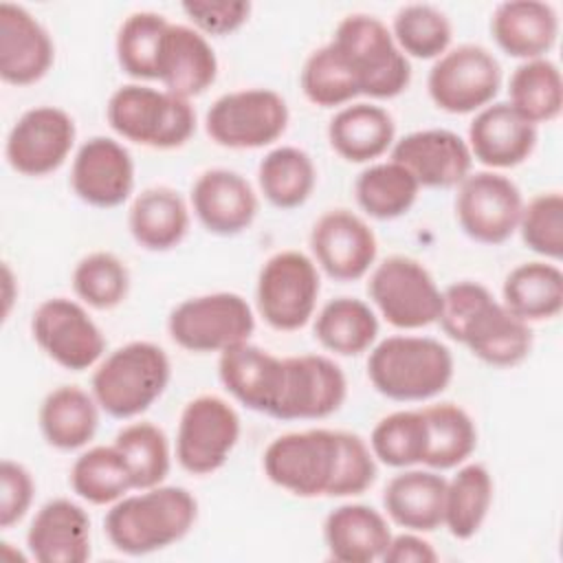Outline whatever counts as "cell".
Masks as SVG:
<instances>
[{"label":"cell","mask_w":563,"mask_h":563,"mask_svg":"<svg viewBox=\"0 0 563 563\" xmlns=\"http://www.w3.org/2000/svg\"><path fill=\"white\" fill-rule=\"evenodd\" d=\"M198 519V501L183 486L158 484L128 493L110 506L103 530L114 550L143 556L185 539Z\"/></svg>","instance_id":"1"},{"label":"cell","mask_w":563,"mask_h":563,"mask_svg":"<svg viewBox=\"0 0 563 563\" xmlns=\"http://www.w3.org/2000/svg\"><path fill=\"white\" fill-rule=\"evenodd\" d=\"M451 350L420 334H391L372 345L367 378L374 389L396 402H422L442 394L453 380Z\"/></svg>","instance_id":"2"},{"label":"cell","mask_w":563,"mask_h":563,"mask_svg":"<svg viewBox=\"0 0 563 563\" xmlns=\"http://www.w3.org/2000/svg\"><path fill=\"white\" fill-rule=\"evenodd\" d=\"M172 363L152 341H130L103 356L92 372L90 391L101 411L130 420L145 413L167 389Z\"/></svg>","instance_id":"3"},{"label":"cell","mask_w":563,"mask_h":563,"mask_svg":"<svg viewBox=\"0 0 563 563\" xmlns=\"http://www.w3.org/2000/svg\"><path fill=\"white\" fill-rule=\"evenodd\" d=\"M106 119L121 139L154 150L180 147L196 132L189 99L145 84L119 86L108 99Z\"/></svg>","instance_id":"4"},{"label":"cell","mask_w":563,"mask_h":563,"mask_svg":"<svg viewBox=\"0 0 563 563\" xmlns=\"http://www.w3.org/2000/svg\"><path fill=\"white\" fill-rule=\"evenodd\" d=\"M352 68L361 95L394 99L411 84L409 57L398 48L383 20L367 13L345 15L330 40Z\"/></svg>","instance_id":"5"},{"label":"cell","mask_w":563,"mask_h":563,"mask_svg":"<svg viewBox=\"0 0 563 563\" xmlns=\"http://www.w3.org/2000/svg\"><path fill=\"white\" fill-rule=\"evenodd\" d=\"M253 330V308L242 295L227 290L183 299L167 317L172 341L196 354H222L229 347L246 343Z\"/></svg>","instance_id":"6"},{"label":"cell","mask_w":563,"mask_h":563,"mask_svg":"<svg viewBox=\"0 0 563 563\" xmlns=\"http://www.w3.org/2000/svg\"><path fill=\"white\" fill-rule=\"evenodd\" d=\"M339 457V433L306 429L277 435L262 455L264 475L295 497H328Z\"/></svg>","instance_id":"7"},{"label":"cell","mask_w":563,"mask_h":563,"mask_svg":"<svg viewBox=\"0 0 563 563\" xmlns=\"http://www.w3.org/2000/svg\"><path fill=\"white\" fill-rule=\"evenodd\" d=\"M319 290L321 277L314 260L301 251H279L257 273V312L275 330H299L312 319Z\"/></svg>","instance_id":"8"},{"label":"cell","mask_w":563,"mask_h":563,"mask_svg":"<svg viewBox=\"0 0 563 563\" xmlns=\"http://www.w3.org/2000/svg\"><path fill=\"white\" fill-rule=\"evenodd\" d=\"M367 295L380 317L398 330H420L440 319L442 290L413 257L391 255L376 264Z\"/></svg>","instance_id":"9"},{"label":"cell","mask_w":563,"mask_h":563,"mask_svg":"<svg viewBox=\"0 0 563 563\" xmlns=\"http://www.w3.org/2000/svg\"><path fill=\"white\" fill-rule=\"evenodd\" d=\"M286 99L271 88H242L218 97L205 117V130L216 145L257 150L275 143L288 128Z\"/></svg>","instance_id":"10"},{"label":"cell","mask_w":563,"mask_h":563,"mask_svg":"<svg viewBox=\"0 0 563 563\" xmlns=\"http://www.w3.org/2000/svg\"><path fill=\"white\" fill-rule=\"evenodd\" d=\"M501 88L497 57L479 44H460L440 55L427 77V90L435 108L449 114L479 112Z\"/></svg>","instance_id":"11"},{"label":"cell","mask_w":563,"mask_h":563,"mask_svg":"<svg viewBox=\"0 0 563 563\" xmlns=\"http://www.w3.org/2000/svg\"><path fill=\"white\" fill-rule=\"evenodd\" d=\"M240 440V416L220 396L191 398L176 429V460L191 475L220 471Z\"/></svg>","instance_id":"12"},{"label":"cell","mask_w":563,"mask_h":563,"mask_svg":"<svg viewBox=\"0 0 563 563\" xmlns=\"http://www.w3.org/2000/svg\"><path fill=\"white\" fill-rule=\"evenodd\" d=\"M31 334L53 363L70 372L95 367L106 352L101 328L81 301L68 297L42 301L31 317Z\"/></svg>","instance_id":"13"},{"label":"cell","mask_w":563,"mask_h":563,"mask_svg":"<svg viewBox=\"0 0 563 563\" xmlns=\"http://www.w3.org/2000/svg\"><path fill=\"white\" fill-rule=\"evenodd\" d=\"M523 198L519 187L499 172H471L455 196L460 229L479 244L506 242L519 224Z\"/></svg>","instance_id":"14"},{"label":"cell","mask_w":563,"mask_h":563,"mask_svg":"<svg viewBox=\"0 0 563 563\" xmlns=\"http://www.w3.org/2000/svg\"><path fill=\"white\" fill-rule=\"evenodd\" d=\"M75 136V121L66 110L57 106H35L9 130L4 156L11 169L22 176H48L66 163Z\"/></svg>","instance_id":"15"},{"label":"cell","mask_w":563,"mask_h":563,"mask_svg":"<svg viewBox=\"0 0 563 563\" xmlns=\"http://www.w3.org/2000/svg\"><path fill=\"white\" fill-rule=\"evenodd\" d=\"M347 396L343 369L323 354L284 358V383L273 418L321 420L341 409Z\"/></svg>","instance_id":"16"},{"label":"cell","mask_w":563,"mask_h":563,"mask_svg":"<svg viewBox=\"0 0 563 563\" xmlns=\"http://www.w3.org/2000/svg\"><path fill=\"white\" fill-rule=\"evenodd\" d=\"M314 264L334 282H356L369 273L378 255L372 227L350 209H330L310 231Z\"/></svg>","instance_id":"17"},{"label":"cell","mask_w":563,"mask_h":563,"mask_svg":"<svg viewBox=\"0 0 563 563\" xmlns=\"http://www.w3.org/2000/svg\"><path fill=\"white\" fill-rule=\"evenodd\" d=\"M75 196L97 209H114L134 191V161L123 143L90 136L79 145L70 167Z\"/></svg>","instance_id":"18"},{"label":"cell","mask_w":563,"mask_h":563,"mask_svg":"<svg viewBox=\"0 0 563 563\" xmlns=\"http://www.w3.org/2000/svg\"><path fill=\"white\" fill-rule=\"evenodd\" d=\"M391 161L400 163L420 187H457L473 167L468 143L453 130H416L391 145Z\"/></svg>","instance_id":"19"},{"label":"cell","mask_w":563,"mask_h":563,"mask_svg":"<svg viewBox=\"0 0 563 563\" xmlns=\"http://www.w3.org/2000/svg\"><path fill=\"white\" fill-rule=\"evenodd\" d=\"M453 341L488 365L515 367L532 350V330L488 292L460 325Z\"/></svg>","instance_id":"20"},{"label":"cell","mask_w":563,"mask_h":563,"mask_svg":"<svg viewBox=\"0 0 563 563\" xmlns=\"http://www.w3.org/2000/svg\"><path fill=\"white\" fill-rule=\"evenodd\" d=\"M189 202L205 231L220 238L246 231L260 209L253 185L242 174L227 167L202 172L191 185Z\"/></svg>","instance_id":"21"},{"label":"cell","mask_w":563,"mask_h":563,"mask_svg":"<svg viewBox=\"0 0 563 563\" xmlns=\"http://www.w3.org/2000/svg\"><path fill=\"white\" fill-rule=\"evenodd\" d=\"M55 46L42 22L22 4H0V77L11 86H31L53 66Z\"/></svg>","instance_id":"22"},{"label":"cell","mask_w":563,"mask_h":563,"mask_svg":"<svg viewBox=\"0 0 563 563\" xmlns=\"http://www.w3.org/2000/svg\"><path fill=\"white\" fill-rule=\"evenodd\" d=\"M537 125L526 121L508 101H493L468 125L473 161L495 169H510L530 158L537 147Z\"/></svg>","instance_id":"23"},{"label":"cell","mask_w":563,"mask_h":563,"mask_svg":"<svg viewBox=\"0 0 563 563\" xmlns=\"http://www.w3.org/2000/svg\"><path fill=\"white\" fill-rule=\"evenodd\" d=\"M218 376L240 405L273 418L284 383V358L246 341L220 354Z\"/></svg>","instance_id":"24"},{"label":"cell","mask_w":563,"mask_h":563,"mask_svg":"<svg viewBox=\"0 0 563 563\" xmlns=\"http://www.w3.org/2000/svg\"><path fill=\"white\" fill-rule=\"evenodd\" d=\"M29 554L40 563H84L90 559V517L66 499L46 501L26 530Z\"/></svg>","instance_id":"25"},{"label":"cell","mask_w":563,"mask_h":563,"mask_svg":"<svg viewBox=\"0 0 563 563\" xmlns=\"http://www.w3.org/2000/svg\"><path fill=\"white\" fill-rule=\"evenodd\" d=\"M218 77V57L207 35L187 24L167 26L158 53V81L172 95L191 99Z\"/></svg>","instance_id":"26"},{"label":"cell","mask_w":563,"mask_h":563,"mask_svg":"<svg viewBox=\"0 0 563 563\" xmlns=\"http://www.w3.org/2000/svg\"><path fill=\"white\" fill-rule=\"evenodd\" d=\"M490 35L515 59L545 57L559 37V15L550 2L506 0L490 15Z\"/></svg>","instance_id":"27"},{"label":"cell","mask_w":563,"mask_h":563,"mask_svg":"<svg viewBox=\"0 0 563 563\" xmlns=\"http://www.w3.org/2000/svg\"><path fill=\"white\" fill-rule=\"evenodd\" d=\"M444 493L446 477L440 471L400 468L383 490V508L405 530L433 532L444 519Z\"/></svg>","instance_id":"28"},{"label":"cell","mask_w":563,"mask_h":563,"mask_svg":"<svg viewBox=\"0 0 563 563\" xmlns=\"http://www.w3.org/2000/svg\"><path fill=\"white\" fill-rule=\"evenodd\" d=\"M391 528L385 515L367 504H343L323 521V541L330 559L339 563L380 561Z\"/></svg>","instance_id":"29"},{"label":"cell","mask_w":563,"mask_h":563,"mask_svg":"<svg viewBox=\"0 0 563 563\" xmlns=\"http://www.w3.org/2000/svg\"><path fill=\"white\" fill-rule=\"evenodd\" d=\"M330 147L347 163H374L396 141L394 117L372 101H354L328 123Z\"/></svg>","instance_id":"30"},{"label":"cell","mask_w":563,"mask_h":563,"mask_svg":"<svg viewBox=\"0 0 563 563\" xmlns=\"http://www.w3.org/2000/svg\"><path fill=\"white\" fill-rule=\"evenodd\" d=\"M189 207L172 187H147L130 205L128 229L134 242L154 253L172 251L189 231Z\"/></svg>","instance_id":"31"},{"label":"cell","mask_w":563,"mask_h":563,"mask_svg":"<svg viewBox=\"0 0 563 563\" xmlns=\"http://www.w3.org/2000/svg\"><path fill=\"white\" fill-rule=\"evenodd\" d=\"M99 411L101 407L92 391H86L79 385H59L44 396L37 411V424L53 449L77 451L95 438Z\"/></svg>","instance_id":"32"},{"label":"cell","mask_w":563,"mask_h":563,"mask_svg":"<svg viewBox=\"0 0 563 563\" xmlns=\"http://www.w3.org/2000/svg\"><path fill=\"white\" fill-rule=\"evenodd\" d=\"M501 303L521 321H548L563 310V273L556 262L517 264L501 284Z\"/></svg>","instance_id":"33"},{"label":"cell","mask_w":563,"mask_h":563,"mask_svg":"<svg viewBox=\"0 0 563 563\" xmlns=\"http://www.w3.org/2000/svg\"><path fill=\"white\" fill-rule=\"evenodd\" d=\"M314 336L323 350L336 356H358L376 343L378 317L363 299L336 297L319 310Z\"/></svg>","instance_id":"34"},{"label":"cell","mask_w":563,"mask_h":563,"mask_svg":"<svg viewBox=\"0 0 563 563\" xmlns=\"http://www.w3.org/2000/svg\"><path fill=\"white\" fill-rule=\"evenodd\" d=\"M493 495V475L484 464H460L455 475L446 479L442 526L460 541L473 539L490 512Z\"/></svg>","instance_id":"35"},{"label":"cell","mask_w":563,"mask_h":563,"mask_svg":"<svg viewBox=\"0 0 563 563\" xmlns=\"http://www.w3.org/2000/svg\"><path fill=\"white\" fill-rule=\"evenodd\" d=\"M257 185L277 209L301 207L317 185V167L308 152L295 145H277L257 165Z\"/></svg>","instance_id":"36"},{"label":"cell","mask_w":563,"mask_h":563,"mask_svg":"<svg viewBox=\"0 0 563 563\" xmlns=\"http://www.w3.org/2000/svg\"><path fill=\"white\" fill-rule=\"evenodd\" d=\"M427 422V455L422 466L449 471L464 464L477 446L473 418L455 402H435L422 407Z\"/></svg>","instance_id":"37"},{"label":"cell","mask_w":563,"mask_h":563,"mask_svg":"<svg viewBox=\"0 0 563 563\" xmlns=\"http://www.w3.org/2000/svg\"><path fill=\"white\" fill-rule=\"evenodd\" d=\"M420 185L396 161L369 163L354 180L356 205L374 220H396L405 216L416 198Z\"/></svg>","instance_id":"38"},{"label":"cell","mask_w":563,"mask_h":563,"mask_svg":"<svg viewBox=\"0 0 563 563\" xmlns=\"http://www.w3.org/2000/svg\"><path fill=\"white\" fill-rule=\"evenodd\" d=\"M508 103L532 125L554 121L563 108L559 66L548 57L521 62L508 81Z\"/></svg>","instance_id":"39"},{"label":"cell","mask_w":563,"mask_h":563,"mask_svg":"<svg viewBox=\"0 0 563 563\" xmlns=\"http://www.w3.org/2000/svg\"><path fill=\"white\" fill-rule=\"evenodd\" d=\"M70 488L92 506H112L134 490V482L119 449L114 444H99L73 462Z\"/></svg>","instance_id":"40"},{"label":"cell","mask_w":563,"mask_h":563,"mask_svg":"<svg viewBox=\"0 0 563 563\" xmlns=\"http://www.w3.org/2000/svg\"><path fill=\"white\" fill-rule=\"evenodd\" d=\"M169 20L156 11L130 13L114 40V53L121 70L132 79H158V53Z\"/></svg>","instance_id":"41"},{"label":"cell","mask_w":563,"mask_h":563,"mask_svg":"<svg viewBox=\"0 0 563 563\" xmlns=\"http://www.w3.org/2000/svg\"><path fill=\"white\" fill-rule=\"evenodd\" d=\"M123 455L134 490L154 488L165 482L172 468V449L165 431L152 422H130L125 424L112 442Z\"/></svg>","instance_id":"42"},{"label":"cell","mask_w":563,"mask_h":563,"mask_svg":"<svg viewBox=\"0 0 563 563\" xmlns=\"http://www.w3.org/2000/svg\"><path fill=\"white\" fill-rule=\"evenodd\" d=\"M376 462L391 468L420 466L427 455V422L422 409H400L383 416L369 435Z\"/></svg>","instance_id":"43"},{"label":"cell","mask_w":563,"mask_h":563,"mask_svg":"<svg viewBox=\"0 0 563 563\" xmlns=\"http://www.w3.org/2000/svg\"><path fill=\"white\" fill-rule=\"evenodd\" d=\"M391 35L407 57L438 59L451 48L453 26L444 11L427 2H411L396 11Z\"/></svg>","instance_id":"44"},{"label":"cell","mask_w":563,"mask_h":563,"mask_svg":"<svg viewBox=\"0 0 563 563\" xmlns=\"http://www.w3.org/2000/svg\"><path fill=\"white\" fill-rule=\"evenodd\" d=\"M299 84L306 99L319 108H343L361 95L352 68L332 42L314 48L306 57Z\"/></svg>","instance_id":"45"},{"label":"cell","mask_w":563,"mask_h":563,"mask_svg":"<svg viewBox=\"0 0 563 563\" xmlns=\"http://www.w3.org/2000/svg\"><path fill=\"white\" fill-rule=\"evenodd\" d=\"M70 284L84 306L110 310L125 301L130 292V271L114 253L95 251L75 264Z\"/></svg>","instance_id":"46"},{"label":"cell","mask_w":563,"mask_h":563,"mask_svg":"<svg viewBox=\"0 0 563 563\" xmlns=\"http://www.w3.org/2000/svg\"><path fill=\"white\" fill-rule=\"evenodd\" d=\"M517 231L523 244L550 262L563 257V196L561 191H541L523 202Z\"/></svg>","instance_id":"47"},{"label":"cell","mask_w":563,"mask_h":563,"mask_svg":"<svg viewBox=\"0 0 563 563\" xmlns=\"http://www.w3.org/2000/svg\"><path fill=\"white\" fill-rule=\"evenodd\" d=\"M339 433V457L332 486L328 497H354L365 493L378 475L376 457L369 444L352 433V431H336Z\"/></svg>","instance_id":"48"},{"label":"cell","mask_w":563,"mask_h":563,"mask_svg":"<svg viewBox=\"0 0 563 563\" xmlns=\"http://www.w3.org/2000/svg\"><path fill=\"white\" fill-rule=\"evenodd\" d=\"M251 2L244 0H189L183 2V11L202 35H231L246 24L251 15Z\"/></svg>","instance_id":"49"},{"label":"cell","mask_w":563,"mask_h":563,"mask_svg":"<svg viewBox=\"0 0 563 563\" xmlns=\"http://www.w3.org/2000/svg\"><path fill=\"white\" fill-rule=\"evenodd\" d=\"M35 495V482L31 471L15 462V460H2L0 464V528L9 530L15 523H20Z\"/></svg>","instance_id":"50"},{"label":"cell","mask_w":563,"mask_h":563,"mask_svg":"<svg viewBox=\"0 0 563 563\" xmlns=\"http://www.w3.org/2000/svg\"><path fill=\"white\" fill-rule=\"evenodd\" d=\"M380 561H385V563H435L438 552L424 537H420V532L407 530L400 534H391Z\"/></svg>","instance_id":"51"},{"label":"cell","mask_w":563,"mask_h":563,"mask_svg":"<svg viewBox=\"0 0 563 563\" xmlns=\"http://www.w3.org/2000/svg\"><path fill=\"white\" fill-rule=\"evenodd\" d=\"M2 279H4V319L11 312V303H13V295H11V286H13V273L9 268V264L2 266Z\"/></svg>","instance_id":"52"}]
</instances>
